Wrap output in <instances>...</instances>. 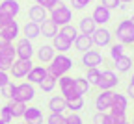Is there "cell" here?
<instances>
[{"instance_id":"1","label":"cell","mask_w":134,"mask_h":124,"mask_svg":"<svg viewBox=\"0 0 134 124\" xmlns=\"http://www.w3.org/2000/svg\"><path fill=\"white\" fill-rule=\"evenodd\" d=\"M73 69V59L65 54V52H58V54L54 56V59L48 63L47 70L48 74H52L56 78H62L65 74H69V70Z\"/></svg>"},{"instance_id":"2","label":"cell","mask_w":134,"mask_h":124,"mask_svg":"<svg viewBox=\"0 0 134 124\" xmlns=\"http://www.w3.org/2000/svg\"><path fill=\"white\" fill-rule=\"evenodd\" d=\"M115 37L125 46H134V24L130 19H125L117 24L115 28Z\"/></svg>"},{"instance_id":"3","label":"cell","mask_w":134,"mask_h":124,"mask_svg":"<svg viewBox=\"0 0 134 124\" xmlns=\"http://www.w3.org/2000/svg\"><path fill=\"white\" fill-rule=\"evenodd\" d=\"M48 17L62 28L65 24H71V21H73V9L69 6H65L63 2H60L56 8H52V9L48 11Z\"/></svg>"},{"instance_id":"4","label":"cell","mask_w":134,"mask_h":124,"mask_svg":"<svg viewBox=\"0 0 134 124\" xmlns=\"http://www.w3.org/2000/svg\"><path fill=\"white\" fill-rule=\"evenodd\" d=\"M36 98V87L30 82H23L15 85V93L11 100H19V102H30Z\"/></svg>"},{"instance_id":"5","label":"cell","mask_w":134,"mask_h":124,"mask_svg":"<svg viewBox=\"0 0 134 124\" xmlns=\"http://www.w3.org/2000/svg\"><path fill=\"white\" fill-rule=\"evenodd\" d=\"M34 69V63L32 59H21V58H17L9 69V76H13L15 80H21V78H26L28 72Z\"/></svg>"},{"instance_id":"6","label":"cell","mask_w":134,"mask_h":124,"mask_svg":"<svg viewBox=\"0 0 134 124\" xmlns=\"http://www.w3.org/2000/svg\"><path fill=\"white\" fill-rule=\"evenodd\" d=\"M115 91L114 89H104V91H100L95 98V109L97 111H108L112 109V106H114V100H115Z\"/></svg>"},{"instance_id":"7","label":"cell","mask_w":134,"mask_h":124,"mask_svg":"<svg viewBox=\"0 0 134 124\" xmlns=\"http://www.w3.org/2000/svg\"><path fill=\"white\" fill-rule=\"evenodd\" d=\"M119 85V78H117V74L114 72V69H106L100 72V80L97 83V87L100 91L104 89H115V87Z\"/></svg>"},{"instance_id":"8","label":"cell","mask_w":134,"mask_h":124,"mask_svg":"<svg viewBox=\"0 0 134 124\" xmlns=\"http://www.w3.org/2000/svg\"><path fill=\"white\" fill-rule=\"evenodd\" d=\"M58 85H60V91L65 98H73V96H78V91H76V83H75V78L65 74L62 78H58Z\"/></svg>"},{"instance_id":"9","label":"cell","mask_w":134,"mask_h":124,"mask_svg":"<svg viewBox=\"0 0 134 124\" xmlns=\"http://www.w3.org/2000/svg\"><path fill=\"white\" fill-rule=\"evenodd\" d=\"M93 45L95 46H99V48H104V46H110L112 45V32L108 30V28H104V26H97V30L93 32Z\"/></svg>"},{"instance_id":"10","label":"cell","mask_w":134,"mask_h":124,"mask_svg":"<svg viewBox=\"0 0 134 124\" xmlns=\"http://www.w3.org/2000/svg\"><path fill=\"white\" fill-rule=\"evenodd\" d=\"M104 58L103 54H100L99 50H86V52H82V58H80V63L82 67H86V69H91V67H99V65H103Z\"/></svg>"},{"instance_id":"11","label":"cell","mask_w":134,"mask_h":124,"mask_svg":"<svg viewBox=\"0 0 134 124\" xmlns=\"http://www.w3.org/2000/svg\"><path fill=\"white\" fill-rule=\"evenodd\" d=\"M15 50H17V58H21V59H32L34 54H36L32 39H28V37H21L19 41H17Z\"/></svg>"},{"instance_id":"12","label":"cell","mask_w":134,"mask_h":124,"mask_svg":"<svg viewBox=\"0 0 134 124\" xmlns=\"http://www.w3.org/2000/svg\"><path fill=\"white\" fill-rule=\"evenodd\" d=\"M91 17H93V21L97 22V26H104L106 22L112 21V9H108V8L103 6V4H99V6H95Z\"/></svg>"},{"instance_id":"13","label":"cell","mask_w":134,"mask_h":124,"mask_svg":"<svg viewBox=\"0 0 134 124\" xmlns=\"http://www.w3.org/2000/svg\"><path fill=\"white\" fill-rule=\"evenodd\" d=\"M36 56H37L39 63H50L54 59V56H56V48L52 46V43L50 45H41L36 50Z\"/></svg>"},{"instance_id":"14","label":"cell","mask_w":134,"mask_h":124,"mask_svg":"<svg viewBox=\"0 0 134 124\" xmlns=\"http://www.w3.org/2000/svg\"><path fill=\"white\" fill-rule=\"evenodd\" d=\"M0 13H2V15H9V17H17L21 13L19 0H2V2H0Z\"/></svg>"},{"instance_id":"15","label":"cell","mask_w":134,"mask_h":124,"mask_svg":"<svg viewBox=\"0 0 134 124\" xmlns=\"http://www.w3.org/2000/svg\"><path fill=\"white\" fill-rule=\"evenodd\" d=\"M47 74H48V70H47V67H43V65H34V69L28 72V82L30 83H34V85H39L45 78H47Z\"/></svg>"},{"instance_id":"16","label":"cell","mask_w":134,"mask_h":124,"mask_svg":"<svg viewBox=\"0 0 134 124\" xmlns=\"http://www.w3.org/2000/svg\"><path fill=\"white\" fill-rule=\"evenodd\" d=\"M48 109L50 113H65L67 111V98L63 95H56L48 100Z\"/></svg>"},{"instance_id":"17","label":"cell","mask_w":134,"mask_h":124,"mask_svg":"<svg viewBox=\"0 0 134 124\" xmlns=\"http://www.w3.org/2000/svg\"><path fill=\"white\" fill-rule=\"evenodd\" d=\"M28 17H30V21L41 24L45 19H48V9L43 8V6H39V4H34V6L28 9Z\"/></svg>"},{"instance_id":"18","label":"cell","mask_w":134,"mask_h":124,"mask_svg":"<svg viewBox=\"0 0 134 124\" xmlns=\"http://www.w3.org/2000/svg\"><path fill=\"white\" fill-rule=\"evenodd\" d=\"M23 119L26 120V124H43V119H45V117H43V111H41L39 108L32 106V108H26Z\"/></svg>"},{"instance_id":"19","label":"cell","mask_w":134,"mask_h":124,"mask_svg":"<svg viewBox=\"0 0 134 124\" xmlns=\"http://www.w3.org/2000/svg\"><path fill=\"white\" fill-rule=\"evenodd\" d=\"M58 33H60V26H58L52 19H50V17L41 22V35H43V37L52 39L54 35H58Z\"/></svg>"},{"instance_id":"20","label":"cell","mask_w":134,"mask_h":124,"mask_svg":"<svg viewBox=\"0 0 134 124\" xmlns=\"http://www.w3.org/2000/svg\"><path fill=\"white\" fill-rule=\"evenodd\" d=\"M23 35L24 37H28V39H37V37H41V24L39 22H34V21H28L23 28Z\"/></svg>"},{"instance_id":"21","label":"cell","mask_w":134,"mask_h":124,"mask_svg":"<svg viewBox=\"0 0 134 124\" xmlns=\"http://www.w3.org/2000/svg\"><path fill=\"white\" fill-rule=\"evenodd\" d=\"M73 45H75V48L82 54V52H86V50H90L93 46V37H91V35H86V33H78V37L75 39Z\"/></svg>"},{"instance_id":"22","label":"cell","mask_w":134,"mask_h":124,"mask_svg":"<svg viewBox=\"0 0 134 124\" xmlns=\"http://www.w3.org/2000/svg\"><path fill=\"white\" fill-rule=\"evenodd\" d=\"M127 109H129V96H127V93L125 95H119L117 93L115 95V100H114V106H112V113H127Z\"/></svg>"},{"instance_id":"23","label":"cell","mask_w":134,"mask_h":124,"mask_svg":"<svg viewBox=\"0 0 134 124\" xmlns=\"http://www.w3.org/2000/svg\"><path fill=\"white\" fill-rule=\"evenodd\" d=\"M97 30V22L93 21V17H82L78 22V32L86 33V35H93V32Z\"/></svg>"},{"instance_id":"24","label":"cell","mask_w":134,"mask_h":124,"mask_svg":"<svg viewBox=\"0 0 134 124\" xmlns=\"http://www.w3.org/2000/svg\"><path fill=\"white\" fill-rule=\"evenodd\" d=\"M52 46H54L58 52H67V50H71L73 41H69L63 33H58V35H54V37H52Z\"/></svg>"},{"instance_id":"25","label":"cell","mask_w":134,"mask_h":124,"mask_svg":"<svg viewBox=\"0 0 134 124\" xmlns=\"http://www.w3.org/2000/svg\"><path fill=\"white\" fill-rule=\"evenodd\" d=\"M0 32H2L6 37L9 39V41H15V39H19V35H21V26H19V22L17 21H13V22H9L8 26H4V28H0Z\"/></svg>"},{"instance_id":"26","label":"cell","mask_w":134,"mask_h":124,"mask_svg":"<svg viewBox=\"0 0 134 124\" xmlns=\"http://www.w3.org/2000/svg\"><path fill=\"white\" fill-rule=\"evenodd\" d=\"M132 58H129V56H121V58H117L115 61H114V69L117 70V72H121V74H125V72H129V70L132 69Z\"/></svg>"},{"instance_id":"27","label":"cell","mask_w":134,"mask_h":124,"mask_svg":"<svg viewBox=\"0 0 134 124\" xmlns=\"http://www.w3.org/2000/svg\"><path fill=\"white\" fill-rule=\"evenodd\" d=\"M26 102H19V100H9V109H11V115L13 119H23L24 117V111H26Z\"/></svg>"},{"instance_id":"28","label":"cell","mask_w":134,"mask_h":124,"mask_svg":"<svg viewBox=\"0 0 134 124\" xmlns=\"http://www.w3.org/2000/svg\"><path fill=\"white\" fill-rule=\"evenodd\" d=\"M123 54H125V45H123V43L117 41V43H112V45H110L108 56H110V59H112V61H115L117 58H121Z\"/></svg>"},{"instance_id":"29","label":"cell","mask_w":134,"mask_h":124,"mask_svg":"<svg viewBox=\"0 0 134 124\" xmlns=\"http://www.w3.org/2000/svg\"><path fill=\"white\" fill-rule=\"evenodd\" d=\"M75 83H76V91H78V95H88L90 93V89H91V83L88 82V78L86 76H78V78H75Z\"/></svg>"},{"instance_id":"30","label":"cell","mask_w":134,"mask_h":124,"mask_svg":"<svg viewBox=\"0 0 134 124\" xmlns=\"http://www.w3.org/2000/svg\"><path fill=\"white\" fill-rule=\"evenodd\" d=\"M56 83H58V78H56V76L47 74V78L39 83V87H41V91H43V93H52V91H54V87H56Z\"/></svg>"},{"instance_id":"31","label":"cell","mask_w":134,"mask_h":124,"mask_svg":"<svg viewBox=\"0 0 134 124\" xmlns=\"http://www.w3.org/2000/svg\"><path fill=\"white\" fill-rule=\"evenodd\" d=\"M67 109H71V111H80L84 109V96L78 95V96H73V98H67Z\"/></svg>"},{"instance_id":"32","label":"cell","mask_w":134,"mask_h":124,"mask_svg":"<svg viewBox=\"0 0 134 124\" xmlns=\"http://www.w3.org/2000/svg\"><path fill=\"white\" fill-rule=\"evenodd\" d=\"M60 33H63L69 41H73V43H75V39L78 37V28H75L73 24H65V26H62V28H60Z\"/></svg>"},{"instance_id":"33","label":"cell","mask_w":134,"mask_h":124,"mask_svg":"<svg viewBox=\"0 0 134 124\" xmlns=\"http://www.w3.org/2000/svg\"><path fill=\"white\" fill-rule=\"evenodd\" d=\"M100 72H103V70H99L97 67H91V69H88V74H86L88 82H90L91 85H95V87H97V83H99V80H100Z\"/></svg>"},{"instance_id":"34","label":"cell","mask_w":134,"mask_h":124,"mask_svg":"<svg viewBox=\"0 0 134 124\" xmlns=\"http://www.w3.org/2000/svg\"><path fill=\"white\" fill-rule=\"evenodd\" d=\"M47 124H67V117L63 113H50L47 117Z\"/></svg>"},{"instance_id":"35","label":"cell","mask_w":134,"mask_h":124,"mask_svg":"<svg viewBox=\"0 0 134 124\" xmlns=\"http://www.w3.org/2000/svg\"><path fill=\"white\" fill-rule=\"evenodd\" d=\"M0 93H2V96H4V98L11 100V98H13V93H15V83H13V82L6 83L2 89H0Z\"/></svg>"},{"instance_id":"36","label":"cell","mask_w":134,"mask_h":124,"mask_svg":"<svg viewBox=\"0 0 134 124\" xmlns=\"http://www.w3.org/2000/svg\"><path fill=\"white\" fill-rule=\"evenodd\" d=\"M91 2H93V0H71V6H73V9L80 11V9H86Z\"/></svg>"},{"instance_id":"37","label":"cell","mask_w":134,"mask_h":124,"mask_svg":"<svg viewBox=\"0 0 134 124\" xmlns=\"http://www.w3.org/2000/svg\"><path fill=\"white\" fill-rule=\"evenodd\" d=\"M0 119L4 122H11L13 120V115H11V109H9V104L4 106V108H0Z\"/></svg>"},{"instance_id":"38","label":"cell","mask_w":134,"mask_h":124,"mask_svg":"<svg viewBox=\"0 0 134 124\" xmlns=\"http://www.w3.org/2000/svg\"><path fill=\"white\" fill-rule=\"evenodd\" d=\"M60 2H62V0H36V4H39V6H43V8H47L48 11L52 9V8H56Z\"/></svg>"},{"instance_id":"39","label":"cell","mask_w":134,"mask_h":124,"mask_svg":"<svg viewBox=\"0 0 134 124\" xmlns=\"http://www.w3.org/2000/svg\"><path fill=\"white\" fill-rule=\"evenodd\" d=\"M13 61H15V59H9V58L0 56V70H8V72H9V69H11Z\"/></svg>"},{"instance_id":"40","label":"cell","mask_w":134,"mask_h":124,"mask_svg":"<svg viewBox=\"0 0 134 124\" xmlns=\"http://www.w3.org/2000/svg\"><path fill=\"white\" fill-rule=\"evenodd\" d=\"M100 4L106 6L108 9H117L121 6V0H100Z\"/></svg>"},{"instance_id":"41","label":"cell","mask_w":134,"mask_h":124,"mask_svg":"<svg viewBox=\"0 0 134 124\" xmlns=\"http://www.w3.org/2000/svg\"><path fill=\"white\" fill-rule=\"evenodd\" d=\"M9 78H11V76H9L8 70H0V89H2L6 83H9V82H11Z\"/></svg>"},{"instance_id":"42","label":"cell","mask_w":134,"mask_h":124,"mask_svg":"<svg viewBox=\"0 0 134 124\" xmlns=\"http://www.w3.org/2000/svg\"><path fill=\"white\" fill-rule=\"evenodd\" d=\"M13 21H15V17H9V15H2V13H0V28L8 26V24L13 22Z\"/></svg>"},{"instance_id":"43","label":"cell","mask_w":134,"mask_h":124,"mask_svg":"<svg viewBox=\"0 0 134 124\" xmlns=\"http://www.w3.org/2000/svg\"><path fill=\"white\" fill-rule=\"evenodd\" d=\"M104 119H106V113L97 111V113H95V117H93V124H104Z\"/></svg>"},{"instance_id":"44","label":"cell","mask_w":134,"mask_h":124,"mask_svg":"<svg viewBox=\"0 0 134 124\" xmlns=\"http://www.w3.org/2000/svg\"><path fill=\"white\" fill-rule=\"evenodd\" d=\"M11 43H13V41H9L6 35L0 32V48H4V46H8V45H11Z\"/></svg>"},{"instance_id":"45","label":"cell","mask_w":134,"mask_h":124,"mask_svg":"<svg viewBox=\"0 0 134 124\" xmlns=\"http://www.w3.org/2000/svg\"><path fill=\"white\" fill-rule=\"evenodd\" d=\"M127 96L134 100V83H132V82H130V83L127 85Z\"/></svg>"},{"instance_id":"46","label":"cell","mask_w":134,"mask_h":124,"mask_svg":"<svg viewBox=\"0 0 134 124\" xmlns=\"http://www.w3.org/2000/svg\"><path fill=\"white\" fill-rule=\"evenodd\" d=\"M104 124H115V117H114V113H112V111L106 115V119H104Z\"/></svg>"},{"instance_id":"47","label":"cell","mask_w":134,"mask_h":124,"mask_svg":"<svg viewBox=\"0 0 134 124\" xmlns=\"http://www.w3.org/2000/svg\"><path fill=\"white\" fill-rule=\"evenodd\" d=\"M130 2H134V0H121V4H130Z\"/></svg>"},{"instance_id":"48","label":"cell","mask_w":134,"mask_h":124,"mask_svg":"<svg viewBox=\"0 0 134 124\" xmlns=\"http://www.w3.org/2000/svg\"><path fill=\"white\" fill-rule=\"evenodd\" d=\"M130 82H132V83H134V72H132V78H130Z\"/></svg>"},{"instance_id":"49","label":"cell","mask_w":134,"mask_h":124,"mask_svg":"<svg viewBox=\"0 0 134 124\" xmlns=\"http://www.w3.org/2000/svg\"><path fill=\"white\" fill-rule=\"evenodd\" d=\"M0 124H8V122H4V120H2V119H0Z\"/></svg>"},{"instance_id":"50","label":"cell","mask_w":134,"mask_h":124,"mask_svg":"<svg viewBox=\"0 0 134 124\" xmlns=\"http://www.w3.org/2000/svg\"><path fill=\"white\" fill-rule=\"evenodd\" d=\"M130 21H132V24H134V15H132V17H130Z\"/></svg>"},{"instance_id":"51","label":"cell","mask_w":134,"mask_h":124,"mask_svg":"<svg viewBox=\"0 0 134 124\" xmlns=\"http://www.w3.org/2000/svg\"><path fill=\"white\" fill-rule=\"evenodd\" d=\"M132 59H134V50H132Z\"/></svg>"},{"instance_id":"52","label":"cell","mask_w":134,"mask_h":124,"mask_svg":"<svg viewBox=\"0 0 134 124\" xmlns=\"http://www.w3.org/2000/svg\"><path fill=\"white\" fill-rule=\"evenodd\" d=\"M132 124H134V115H132Z\"/></svg>"},{"instance_id":"53","label":"cell","mask_w":134,"mask_h":124,"mask_svg":"<svg viewBox=\"0 0 134 124\" xmlns=\"http://www.w3.org/2000/svg\"><path fill=\"white\" fill-rule=\"evenodd\" d=\"M125 124H130V122H125Z\"/></svg>"},{"instance_id":"54","label":"cell","mask_w":134,"mask_h":124,"mask_svg":"<svg viewBox=\"0 0 134 124\" xmlns=\"http://www.w3.org/2000/svg\"><path fill=\"white\" fill-rule=\"evenodd\" d=\"M93 2H95V0H93Z\"/></svg>"},{"instance_id":"55","label":"cell","mask_w":134,"mask_h":124,"mask_svg":"<svg viewBox=\"0 0 134 124\" xmlns=\"http://www.w3.org/2000/svg\"><path fill=\"white\" fill-rule=\"evenodd\" d=\"M24 124H26V122H24Z\"/></svg>"}]
</instances>
